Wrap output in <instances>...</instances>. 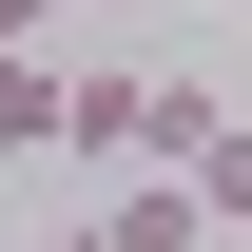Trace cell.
Instances as JSON below:
<instances>
[{
  "mask_svg": "<svg viewBox=\"0 0 252 252\" xmlns=\"http://www.w3.org/2000/svg\"><path fill=\"white\" fill-rule=\"evenodd\" d=\"M194 136H214V78H136V175H175Z\"/></svg>",
  "mask_w": 252,
  "mask_h": 252,
  "instance_id": "cell-3",
  "label": "cell"
},
{
  "mask_svg": "<svg viewBox=\"0 0 252 252\" xmlns=\"http://www.w3.org/2000/svg\"><path fill=\"white\" fill-rule=\"evenodd\" d=\"M175 194H194V233H252V117H214V136H194V156H175Z\"/></svg>",
  "mask_w": 252,
  "mask_h": 252,
  "instance_id": "cell-2",
  "label": "cell"
},
{
  "mask_svg": "<svg viewBox=\"0 0 252 252\" xmlns=\"http://www.w3.org/2000/svg\"><path fill=\"white\" fill-rule=\"evenodd\" d=\"M39 20H59V0H0V59H39Z\"/></svg>",
  "mask_w": 252,
  "mask_h": 252,
  "instance_id": "cell-6",
  "label": "cell"
},
{
  "mask_svg": "<svg viewBox=\"0 0 252 252\" xmlns=\"http://www.w3.org/2000/svg\"><path fill=\"white\" fill-rule=\"evenodd\" d=\"M97 233H117V252H194V194H175V175H136V194H117Z\"/></svg>",
  "mask_w": 252,
  "mask_h": 252,
  "instance_id": "cell-5",
  "label": "cell"
},
{
  "mask_svg": "<svg viewBox=\"0 0 252 252\" xmlns=\"http://www.w3.org/2000/svg\"><path fill=\"white\" fill-rule=\"evenodd\" d=\"M0 156H59V39H39V59H0Z\"/></svg>",
  "mask_w": 252,
  "mask_h": 252,
  "instance_id": "cell-4",
  "label": "cell"
},
{
  "mask_svg": "<svg viewBox=\"0 0 252 252\" xmlns=\"http://www.w3.org/2000/svg\"><path fill=\"white\" fill-rule=\"evenodd\" d=\"M59 156L78 175H136V59H59Z\"/></svg>",
  "mask_w": 252,
  "mask_h": 252,
  "instance_id": "cell-1",
  "label": "cell"
}]
</instances>
